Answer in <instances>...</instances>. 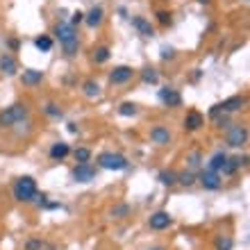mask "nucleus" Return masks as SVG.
I'll return each instance as SVG.
<instances>
[{"mask_svg": "<svg viewBox=\"0 0 250 250\" xmlns=\"http://www.w3.org/2000/svg\"><path fill=\"white\" fill-rule=\"evenodd\" d=\"M53 34L57 37L60 41L62 50H64L66 57H75L80 50V37H78V30L71 25V23H66V21H57L53 27Z\"/></svg>", "mask_w": 250, "mask_h": 250, "instance_id": "obj_1", "label": "nucleus"}, {"mask_svg": "<svg viewBox=\"0 0 250 250\" xmlns=\"http://www.w3.org/2000/svg\"><path fill=\"white\" fill-rule=\"evenodd\" d=\"M12 196L16 203H32L34 196H37V180L32 175L16 178L12 185Z\"/></svg>", "mask_w": 250, "mask_h": 250, "instance_id": "obj_2", "label": "nucleus"}, {"mask_svg": "<svg viewBox=\"0 0 250 250\" xmlns=\"http://www.w3.org/2000/svg\"><path fill=\"white\" fill-rule=\"evenodd\" d=\"M27 114H30V107H27L25 103H14V105L0 109V130L23 123V121L27 119Z\"/></svg>", "mask_w": 250, "mask_h": 250, "instance_id": "obj_3", "label": "nucleus"}, {"mask_svg": "<svg viewBox=\"0 0 250 250\" xmlns=\"http://www.w3.org/2000/svg\"><path fill=\"white\" fill-rule=\"evenodd\" d=\"M96 162H98V166L105 168V171H125V168L130 166L127 157L121 155V152H100Z\"/></svg>", "mask_w": 250, "mask_h": 250, "instance_id": "obj_4", "label": "nucleus"}, {"mask_svg": "<svg viewBox=\"0 0 250 250\" xmlns=\"http://www.w3.org/2000/svg\"><path fill=\"white\" fill-rule=\"evenodd\" d=\"M246 141H248V127L241 123H232L225 132V144L230 148H244Z\"/></svg>", "mask_w": 250, "mask_h": 250, "instance_id": "obj_5", "label": "nucleus"}, {"mask_svg": "<svg viewBox=\"0 0 250 250\" xmlns=\"http://www.w3.org/2000/svg\"><path fill=\"white\" fill-rule=\"evenodd\" d=\"M196 182H200V187H203L205 191H218L221 185H223L221 175L214 173V171H209V168H203L200 173H196Z\"/></svg>", "mask_w": 250, "mask_h": 250, "instance_id": "obj_6", "label": "nucleus"}, {"mask_svg": "<svg viewBox=\"0 0 250 250\" xmlns=\"http://www.w3.org/2000/svg\"><path fill=\"white\" fill-rule=\"evenodd\" d=\"M173 225V216L168 214L166 209H159V211H152L150 218H148V228L155 232H162V230H168Z\"/></svg>", "mask_w": 250, "mask_h": 250, "instance_id": "obj_7", "label": "nucleus"}, {"mask_svg": "<svg viewBox=\"0 0 250 250\" xmlns=\"http://www.w3.org/2000/svg\"><path fill=\"white\" fill-rule=\"evenodd\" d=\"M71 175L78 185H89V182L96 180V168H93L91 164H75Z\"/></svg>", "mask_w": 250, "mask_h": 250, "instance_id": "obj_8", "label": "nucleus"}, {"mask_svg": "<svg viewBox=\"0 0 250 250\" xmlns=\"http://www.w3.org/2000/svg\"><path fill=\"white\" fill-rule=\"evenodd\" d=\"M134 78V68L132 66H114V71H109V82L112 84H127L130 80Z\"/></svg>", "mask_w": 250, "mask_h": 250, "instance_id": "obj_9", "label": "nucleus"}, {"mask_svg": "<svg viewBox=\"0 0 250 250\" xmlns=\"http://www.w3.org/2000/svg\"><path fill=\"white\" fill-rule=\"evenodd\" d=\"M159 100H162L166 107H180L182 105V96H180V91L178 89H173V86H162V89H159Z\"/></svg>", "mask_w": 250, "mask_h": 250, "instance_id": "obj_10", "label": "nucleus"}, {"mask_svg": "<svg viewBox=\"0 0 250 250\" xmlns=\"http://www.w3.org/2000/svg\"><path fill=\"white\" fill-rule=\"evenodd\" d=\"M150 141L155 146H168L173 141V134L166 125H155L150 130Z\"/></svg>", "mask_w": 250, "mask_h": 250, "instance_id": "obj_11", "label": "nucleus"}, {"mask_svg": "<svg viewBox=\"0 0 250 250\" xmlns=\"http://www.w3.org/2000/svg\"><path fill=\"white\" fill-rule=\"evenodd\" d=\"M103 21H105V9H103L100 5H93L91 9L84 14V23L91 27V30H96V27L103 25Z\"/></svg>", "mask_w": 250, "mask_h": 250, "instance_id": "obj_12", "label": "nucleus"}, {"mask_svg": "<svg viewBox=\"0 0 250 250\" xmlns=\"http://www.w3.org/2000/svg\"><path fill=\"white\" fill-rule=\"evenodd\" d=\"M221 105V112L223 114H234V112H241L246 107V96H230L228 100L218 103Z\"/></svg>", "mask_w": 250, "mask_h": 250, "instance_id": "obj_13", "label": "nucleus"}, {"mask_svg": "<svg viewBox=\"0 0 250 250\" xmlns=\"http://www.w3.org/2000/svg\"><path fill=\"white\" fill-rule=\"evenodd\" d=\"M0 73L7 75V78H14L19 73V64L14 60V55L9 53H0Z\"/></svg>", "mask_w": 250, "mask_h": 250, "instance_id": "obj_14", "label": "nucleus"}, {"mask_svg": "<svg viewBox=\"0 0 250 250\" xmlns=\"http://www.w3.org/2000/svg\"><path fill=\"white\" fill-rule=\"evenodd\" d=\"M246 164H248V157H246V155L244 157H228L218 175H228V178H230V175H234V173H237L241 166H246Z\"/></svg>", "mask_w": 250, "mask_h": 250, "instance_id": "obj_15", "label": "nucleus"}, {"mask_svg": "<svg viewBox=\"0 0 250 250\" xmlns=\"http://www.w3.org/2000/svg\"><path fill=\"white\" fill-rule=\"evenodd\" d=\"M132 27H134L141 37H146V39H152V37H155V27L150 25V21L146 19V16H134V19H132Z\"/></svg>", "mask_w": 250, "mask_h": 250, "instance_id": "obj_16", "label": "nucleus"}, {"mask_svg": "<svg viewBox=\"0 0 250 250\" xmlns=\"http://www.w3.org/2000/svg\"><path fill=\"white\" fill-rule=\"evenodd\" d=\"M182 123H185L187 132H198L205 125V116L200 112H196V109H191V112H187V116H185Z\"/></svg>", "mask_w": 250, "mask_h": 250, "instance_id": "obj_17", "label": "nucleus"}, {"mask_svg": "<svg viewBox=\"0 0 250 250\" xmlns=\"http://www.w3.org/2000/svg\"><path fill=\"white\" fill-rule=\"evenodd\" d=\"M71 155V146L66 144V141H55L53 146H50V150H48V157L53 159V162H62V159H66Z\"/></svg>", "mask_w": 250, "mask_h": 250, "instance_id": "obj_18", "label": "nucleus"}, {"mask_svg": "<svg viewBox=\"0 0 250 250\" xmlns=\"http://www.w3.org/2000/svg\"><path fill=\"white\" fill-rule=\"evenodd\" d=\"M21 82L25 86H39L43 82V71H39V68H25V71L21 73Z\"/></svg>", "mask_w": 250, "mask_h": 250, "instance_id": "obj_19", "label": "nucleus"}, {"mask_svg": "<svg viewBox=\"0 0 250 250\" xmlns=\"http://www.w3.org/2000/svg\"><path fill=\"white\" fill-rule=\"evenodd\" d=\"M225 159H228V155H225L223 150L214 152V155H211V159H209V164H207V168H209V171H214V173H221V168H223V164H225Z\"/></svg>", "mask_w": 250, "mask_h": 250, "instance_id": "obj_20", "label": "nucleus"}, {"mask_svg": "<svg viewBox=\"0 0 250 250\" xmlns=\"http://www.w3.org/2000/svg\"><path fill=\"white\" fill-rule=\"evenodd\" d=\"M82 93H84L89 100L98 98L100 96V84L96 82V80H84V84H82Z\"/></svg>", "mask_w": 250, "mask_h": 250, "instance_id": "obj_21", "label": "nucleus"}, {"mask_svg": "<svg viewBox=\"0 0 250 250\" xmlns=\"http://www.w3.org/2000/svg\"><path fill=\"white\" fill-rule=\"evenodd\" d=\"M109 57H112V50H109V46H98V48H93L91 60L96 62V64H105Z\"/></svg>", "mask_w": 250, "mask_h": 250, "instance_id": "obj_22", "label": "nucleus"}, {"mask_svg": "<svg viewBox=\"0 0 250 250\" xmlns=\"http://www.w3.org/2000/svg\"><path fill=\"white\" fill-rule=\"evenodd\" d=\"M91 155H93V152L89 150V148H84V146H80V148H75V150H73V157H75V162H78V164H91Z\"/></svg>", "mask_w": 250, "mask_h": 250, "instance_id": "obj_23", "label": "nucleus"}, {"mask_svg": "<svg viewBox=\"0 0 250 250\" xmlns=\"http://www.w3.org/2000/svg\"><path fill=\"white\" fill-rule=\"evenodd\" d=\"M34 48L41 50V53H50V50H53V39H50L48 34H41V37L34 39Z\"/></svg>", "mask_w": 250, "mask_h": 250, "instance_id": "obj_24", "label": "nucleus"}, {"mask_svg": "<svg viewBox=\"0 0 250 250\" xmlns=\"http://www.w3.org/2000/svg\"><path fill=\"white\" fill-rule=\"evenodd\" d=\"M141 80H144L146 84H157V82H159L157 68H152V66H146L144 71H141Z\"/></svg>", "mask_w": 250, "mask_h": 250, "instance_id": "obj_25", "label": "nucleus"}, {"mask_svg": "<svg viewBox=\"0 0 250 250\" xmlns=\"http://www.w3.org/2000/svg\"><path fill=\"white\" fill-rule=\"evenodd\" d=\"M130 211H132L130 205L121 203V205H114L112 211H109V216H112V218H125V216H130Z\"/></svg>", "mask_w": 250, "mask_h": 250, "instance_id": "obj_26", "label": "nucleus"}, {"mask_svg": "<svg viewBox=\"0 0 250 250\" xmlns=\"http://www.w3.org/2000/svg\"><path fill=\"white\" fill-rule=\"evenodd\" d=\"M187 164H189V171L196 173V168L203 164V152H200V150H191L189 155H187Z\"/></svg>", "mask_w": 250, "mask_h": 250, "instance_id": "obj_27", "label": "nucleus"}, {"mask_svg": "<svg viewBox=\"0 0 250 250\" xmlns=\"http://www.w3.org/2000/svg\"><path fill=\"white\" fill-rule=\"evenodd\" d=\"M157 180L164 187H173V185H178V173H175V171H162L157 175Z\"/></svg>", "mask_w": 250, "mask_h": 250, "instance_id": "obj_28", "label": "nucleus"}, {"mask_svg": "<svg viewBox=\"0 0 250 250\" xmlns=\"http://www.w3.org/2000/svg\"><path fill=\"white\" fill-rule=\"evenodd\" d=\"M119 114L125 116V119H132V116H137L139 114V107L134 103H121L119 105Z\"/></svg>", "mask_w": 250, "mask_h": 250, "instance_id": "obj_29", "label": "nucleus"}, {"mask_svg": "<svg viewBox=\"0 0 250 250\" xmlns=\"http://www.w3.org/2000/svg\"><path fill=\"white\" fill-rule=\"evenodd\" d=\"M178 185H182V187H193V185H196V173H193V171H182V173H178Z\"/></svg>", "mask_w": 250, "mask_h": 250, "instance_id": "obj_30", "label": "nucleus"}, {"mask_svg": "<svg viewBox=\"0 0 250 250\" xmlns=\"http://www.w3.org/2000/svg\"><path fill=\"white\" fill-rule=\"evenodd\" d=\"M43 114L50 116V119H62V116H64V112L60 109V105H55V103H46V105H43Z\"/></svg>", "mask_w": 250, "mask_h": 250, "instance_id": "obj_31", "label": "nucleus"}, {"mask_svg": "<svg viewBox=\"0 0 250 250\" xmlns=\"http://www.w3.org/2000/svg\"><path fill=\"white\" fill-rule=\"evenodd\" d=\"M214 246H216V250H232V239L228 234H218Z\"/></svg>", "mask_w": 250, "mask_h": 250, "instance_id": "obj_32", "label": "nucleus"}, {"mask_svg": "<svg viewBox=\"0 0 250 250\" xmlns=\"http://www.w3.org/2000/svg\"><path fill=\"white\" fill-rule=\"evenodd\" d=\"M43 248H46L43 239H27L25 241V250H43Z\"/></svg>", "mask_w": 250, "mask_h": 250, "instance_id": "obj_33", "label": "nucleus"}, {"mask_svg": "<svg viewBox=\"0 0 250 250\" xmlns=\"http://www.w3.org/2000/svg\"><path fill=\"white\" fill-rule=\"evenodd\" d=\"M171 12H166V9H159V12H157V23H159V25H171Z\"/></svg>", "mask_w": 250, "mask_h": 250, "instance_id": "obj_34", "label": "nucleus"}, {"mask_svg": "<svg viewBox=\"0 0 250 250\" xmlns=\"http://www.w3.org/2000/svg\"><path fill=\"white\" fill-rule=\"evenodd\" d=\"M80 23H84V12H73V19H71V25L75 27V25H80Z\"/></svg>", "mask_w": 250, "mask_h": 250, "instance_id": "obj_35", "label": "nucleus"}, {"mask_svg": "<svg viewBox=\"0 0 250 250\" xmlns=\"http://www.w3.org/2000/svg\"><path fill=\"white\" fill-rule=\"evenodd\" d=\"M216 125L218 127H230V114H223V116H216Z\"/></svg>", "mask_w": 250, "mask_h": 250, "instance_id": "obj_36", "label": "nucleus"}, {"mask_svg": "<svg viewBox=\"0 0 250 250\" xmlns=\"http://www.w3.org/2000/svg\"><path fill=\"white\" fill-rule=\"evenodd\" d=\"M173 57H175V50H173V48H162V60H173Z\"/></svg>", "mask_w": 250, "mask_h": 250, "instance_id": "obj_37", "label": "nucleus"}, {"mask_svg": "<svg viewBox=\"0 0 250 250\" xmlns=\"http://www.w3.org/2000/svg\"><path fill=\"white\" fill-rule=\"evenodd\" d=\"M221 114H223V112H221V105H214L209 109V119H216V116H221Z\"/></svg>", "mask_w": 250, "mask_h": 250, "instance_id": "obj_38", "label": "nucleus"}, {"mask_svg": "<svg viewBox=\"0 0 250 250\" xmlns=\"http://www.w3.org/2000/svg\"><path fill=\"white\" fill-rule=\"evenodd\" d=\"M9 48H14V50H16V48H19V41H16V39H9Z\"/></svg>", "mask_w": 250, "mask_h": 250, "instance_id": "obj_39", "label": "nucleus"}, {"mask_svg": "<svg viewBox=\"0 0 250 250\" xmlns=\"http://www.w3.org/2000/svg\"><path fill=\"white\" fill-rule=\"evenodd\" d=\"M146 250H166L164 246H150V248H146Z\"/></svg>", "mask_w": 250, "mask_h": 250, "instance_id": "obj_40", "label": "nucleus"}, {"mask_svg": "<svg viewBox=\"0 0 250 250\" xmlns=\"http://www.w3.org/2000/svg\"><path fill=\"white\" fill-rule=\"evenodd\" d=\"M198 2H200V5H209L211 0H198Z\"/></svg>", "mask_w": 250, "mask_h": 250, "instance_id": "obj_41", "label": "nucleus"}, {"mask_svg": "<svg viewBox=\"0 0 250 250\" xmlns=\"http://www.w3.org/2000/svg\"><path fill=\"white\" fill-rule=\"evenodd\" d=\"M244 2H248V0H244Z\"/></svg>", "mask_w": 250, "mask_h": 250, "instance_id": "obj_42", "label": "nucleus"}]
</instances>
